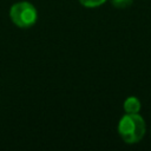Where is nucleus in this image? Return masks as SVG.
I'll return each mask as SVG.
<instances>
[{
    "label": "nucleus",
    "mask_w": 151,
    "mask_h": 151,
    "mask_svg": "<svg viewBox=\"0 0 151 151\" xmlns=\"http://www.w3.org/2000/svg\"><path fill=\"white\" fill-rule=\"evenodd\" d=\"M132 2H133V0H111V4L116 8H126V7L131 6Z\"/></svg>",
    "instance_id": "20e7f679"
},
{
    "label": "nucleus",
    "mask_w": 151,
    "mask_h": 151,
    "mask_svg": "<svg viewBox=\"0 0 151 151\" xmlns=\"http://www.w3.org/2000/svg\"><path fill=\"white\" fill-rule=\"evenodd\" d=\"M9 17L17 26L21 28H28L35 24L38 14L32 4L21 1L12 6V8L9 9Z\"/></svg>",
    "instance_id": "f03ea898"
},
{
    "label": "nucleus",
    "mask_w": 151,
    "mask_h": 151,
    "mask_svg": "<svg viewBox=\"0 0 151 151\" xmlns=\"http://www.w3.org/2000/svg\"><path fill=\"white\" fill-rule=\"evenodd\" d=\"M81 5L86 6V7H98L100 5H103L106 0H79Z\"/></svg>",
    "instance_id": "39448f33"
},
{
    "label": "nucleus",
    "mask_w": 151,
    "mask_h": 151,
    "mask_svg": "<svg viewBox=\"0 0 151 151\" xmlns=\"http://www.w3.org/2000/svg\"><path fill=\"white\" fill-rule=\"evenodd\" d=\"M140 100L137 97H129L124 101V111L125 113H139L140 111Z\"/></svg>",
    "instance_id": "7ed1b4c3"
},
{
    "label": "nucleus",
    "mask_w": 151,
    "mask_h": 151,
    "mask_svg": "<svg viewBox=\"0 0 151 151\" xmlns=\"http://www.w3.org/2000/svg\"><path fill=\"white\" fill-rule=\"evenodd\" d=\"M146 125L139 113H125L118 123V133L127 144L140 142L145 134Z\"/></svg>",
    "instance_id": "f257e3e1"
}]
</instances>
